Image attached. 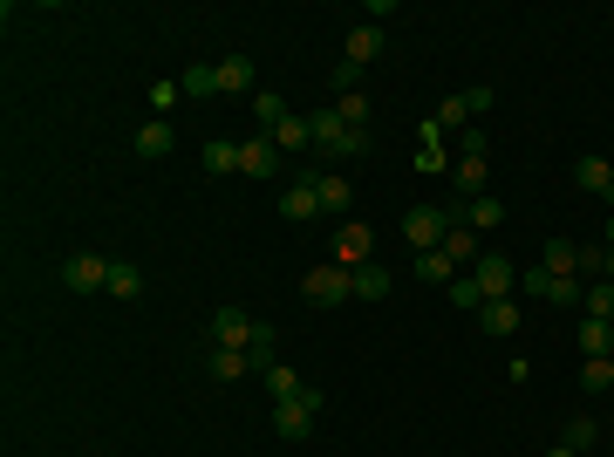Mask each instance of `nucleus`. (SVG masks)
Returning a JSON list of instances; mask_svg holds the SVG:
<instances>
[{"instance_id":"nucleus-36","label":"nucleus","mask_w":614,"mask_h":457,"mask_svg":"<svg viewBox=\"0 0 614 457\" xmlns=\"http://www.w3.org/2000/svg\"><path fill=\"white\" fill-rule=\"evenodd\" d=\"M451 307H471V314H478V307H485V287H478L471 273H458V280H451Z\"/></svg>"},{"instance_id":"nucleus-33","label":"nucleus","mask_w":614,"mask_h":457,"mask_svg":"<svg viewBox=\"0 0 614 457\" xmlns=\"http://www.w3.org/2000/svg\"><path fill=\"white\" fill-rule=\"evenodd\" d=\"M205 171H219V178H226V171H239V144L212 137V144H205Z\"/></svg>"},{"instance_id":"nucleus-26","label":"nucleus","mask_w":614,"mask_h":457,"mask_svg":"<svg viewBox=\"0 0 614 457\" xmlns=\"http://www.w3.org/2000/svg\"><path fill=\"white\" fill-rule=\"evenodd\" d=\"M273 144H280V151L294 157V151H307V144H314V130H307V116H287V123H280V130H267Z\"/></svg>"},{"instance_id":"nucleus-30","label":"nucleus","mask_w":614,"mask_h":457,"mask_svg":"<svg viewBox=\"0 0 614 457\" xmlns=\"http://www.w3.org/2000/svg\"><path fill=\"white\" fill-rule=\"evenodd\" d=\"M444 253H451V267L478 260V232H471V226H451V232H444Z\"/></svg>"},{"instance_id":"nucleus-38","label":"nucleus","mask_w":614,"mask_h":457,"mask_svg":"<svg viewBox=\"0 0 614 457\" xmlns=\"http://www.w3.org/2000/svg\"><path fill=\"white\" fill-rule=\"evenodd\" d=\"M519 287H526V294H539V301H553V273H546V267L519 273Z\"/></svg>"},{"instance_id":"nucleus-37","label":"nucleus","mask_w":614,"mask_h":457,"mask_svg":"<svg viewBox=\"0 0 614 457\" xmlns=\"http://www.w3.org/2000/svg\"><path fill=\"white\" fill-rule=\"evenodd\" d=\"M458 123H471V103H464V96H444V103H437V130H458Z\"/></svg>"},{"instance_id":"nucleus-1","label":"nucleus","mask_w":614,"mask_h":457,"mask_svg":"<svg viewBox=\"0 0 614 457\" xmlns=\"http://www.w3.org/2000/svg\"><path fill=\"white\" fill-rule=\"evenodd\" d=\"M307 130H314V151H321V157H335V164H342V157H362V151H369V130H348V123H342L335 110L307 116Z\"/></svg>"},{"instance_id":"nucleus-18","label":"nucleus","mask_w":614,"mask_h":457,"mask_svg":"<svg viewBox=\"0 0 614 457\" xmlns=\"http://www.w3.org/2000/svg\"><path fill=\"white\" fill-rule=\"evenodd\" d=\"M451 191H458L464 205H471V198H485V157H464L458 171H451Z\"/></svg>"},{"instance_id":"nucleus-16","label":"nucleus","mask_w":614,"mask_h":457,"mask_svg":"<svg viewBox=\"0 0 614 457\" xmlns=\"http://www.w3.org/2000/svg\"><path fill=\"white\" fill-rule=\"evenodd\" d=\"M219 96H253V62H246V55H226V62H219Z\"/></svg>"},{"instance_id":"nucleus-14","label":"nucleus","mask_w":614,"mask_h":457,"mask_svg":"<svg viewBox=\"0 0 614 457\" xmlns=\"http://www.w3.org/2000/svg\"><path fill=\"white\" fill-rule=\"evenodd\" d=\"M314 198H321V212H335V219H342L348 198H355V185H342V171H314Z\"/></svg>"},{"instance_id":"nucleus-10","label":"nucleus","mask_w":614,"mask_h":457,"mask_svg":"<svg viewBox=\"0 0 614 457\" xmlns=\"http://www.w3.org/2000/svg\"><path fill=\"white\" fill-rule=\"evenodd\" d=\"M376 55H383V28H376V21H355V28H348V41H342V62L369 69Z\"/></svg>"},{"instance_id":"nucleus-13","label":"nucleus","mask_w":614,"mask_h":457,"mask_svg":"<svg viewBox=\"0 0 614 457\" xmlns=\"http://www.w3.org/2000/svg\"><path fill=\"white\" fill-rule=\"evenodd\" d=\"M574 185L614 205V164H608V157H580V164H574Z\"/></svg>"},{"instance_id":"nucleus-11","label":"nucleus","mask_w":614,"mask_h":457,"mask_svg":"<svg viewBox=\"0 0 614 457\" xmlns=\"http://www.w3.org/2000/svg\"><path fill=\"white\" fill-rule=\"evenodd\" d=\"M212 342L219 348H246L253 342V314H246V307H219V314H212Z\"/></svg>"},{"instance_id":"nucleus-39","label":"nucleus","mask_w":614,"mask_h":457,"mask_svg":"<svg viewBox=\"0 0 614 457\" xmlns=\"http://www.w3.org/2000/svg\"><path fill=\"white\" fill-rule=\"evenodd\" d=\"M348 89H362V69H355V62H342V69H335V96H348Z\"/></svg>"},{"instance_id":"nucleus-22","label":"nucleus","mask_w":614,"mask_h":457,"mask_svg":"<svg viewBox=\"0 0 614 457\" xmlns=\"http://www.w3.org/2000/svg\"><path fill=\"white\" fill-rule=\"evenodd\" d=\"M178 89L198 96V103H205V96H219V62H192V69L178 76Z\"/></svg>"},{"instance_id":"nucleus-32","label":"nucleus","mask_w":614,"mask_h":457,"mask_svg":"<svg viewBox=\"0 0 614 457\" xmlns=\"http://www.w3.org/2000/svg\"><path fill=\"white\" fill-rule=\"evenodd\" d=\"M267 382H273V403H294V396H301V389H307V382L294 376L287 362H273V369H267Z\"/></svg>"},{"instance_id":"nucleus-29","label":"nucleus","mask_w":614,"mask_h":457,"mask_svg":"<svg viewBox=\"0 0 614 457\" xmlns=\"http://www.w3.org/2000/svg\"><path fill=\"white\" fill-rule=\"evenodd\" d=\"M335 116H342L348 130H369V96H362V89H348V96H335Z\"/></svg>"},{"instance_id":"nucleus-7","label":"nucleus","mask_w":614,"mask_h":457,"mask_svg":"<svg viewBox=\"0 0 614 457\" xmlns=\"http://www.w3.org/2000/svg\"><path fill=\"white\" fill-rule=\"evenodd\" d=\"M62 280H69V294H103V287H110V260H103V253H69Z\"/></svg>"},{"instance_id":"nucleus-5","label":"nucleus","mask_w":614,"mask_h":457,"mask_svg":"<svg viewBox=\"0 0 614 457\" xmlns=\"http://www.w3.org/2000/svg\"><path fill=\"white\" fill-rule=\"evenodd\" d=\"M444 232H451V212H444V205H417V212L403 219V239H410L417 253H437V246H444Z\"/></svg>"},{"instance_id":"nucleus-27","label":"nucleus","mask_w":614,"mask_h":457,"mask_svg":"<svg viewBox=\"0 0 614 457\" xmlns=\"http://www.w3.org/2000/svg\"><path fill=\"white\" fill-rule=\"evenodd\" d=\"M205 369H212L219 382H239L253 362H246V348H212V362H205Z\"/></svg>"},{"instance_id":"nucleus-40","label":"nucleus","mask_w":614,"mask_h":457,"mask_svg":"<svg viewBox=\"0 0 614 457\" xmlns=\"http://www.w3.org/2000/svg\"><path fill=\"white\" fill-rule=\"evenodd\" d=\"M601 246H614V212H608V232H601Z\"/></svg>"},{"instance_id":"nucleus-8","label":"nucleus","mask_w":614,"mask_h":457,"mask_svg":"<svg viewBox=\"0 0 614 457\" xmlns=\"http://www.w3.org/2000/svg\"><path fill=\"white\" fill-rule=\"evenodd\" d=\"M451 212V226H471V232H499L505 226V205L485 191V198H471V205H444Z\"/></svg>"},{"instance_id":"nucleus-21","label":"nucleus","mask_w":614,"mask_h":457,"mask_svg":"<svg viewBox=\"0 0 614 457\" xmlns=\"http://www.w3.org/2000/svg\"><path fill=\"white\" fill-rule=\"evenodd\" d=\"M389 287H396L389 267H376V260H369V267H355V301H389Z\"/></svg>"},{"instance_id":"nucleus-25","label":"nucleus","mask_w":614,"mask_h":457,"mask_svg":"<svg viewBox=\"0 0 614 457\" xmlns=\"http://www.w3.org/2000/svg\"><path fill=\"white\" fill-rule=\"evenodd\" d=\"M580 314H587V321H614V280H587Z\"/></svg>"},{"instance_id":"nucleus-20","label":"nucleus","mask_w":614,"mask_h":457,"mask_svg":"<svg viewBox=\"0 0 614 457\" xmlns=\"http://www.w3.org/2000/svg\"><path fill=\"white\" fill-rule=\"evenodd\" d=\"M103 294H116V301H137V294H144V267L110 260V287H103Z\"/></svg>"},{"instance_id":"nucleus-28","label":"nucleus","mask_w":614,"mask_h":457,"mask_svg":"<svg viewBox=\"0 0 614 457\" xmlns=\"http://www.w3.org/2000/svg\"><path fill=\"white\" fill-rule=\"evenodd\" d=\"M546 273H580V246L574 239H546V260H539Z\"/></svg>"},{"instance_id":"nucleus-43","label":"nucleus","mask_w":614,"mask_h":457,"mask_svg":"<svg viewBox=\"0 0 614 457\" xmlns=\"http://www.w3.org/2000/svg\"><path fill=\"white\" fill-rule=\"evenodd\" d=\"M608 362H614V355H608Z\"/></svg>"},{"instance_id":"nucleus-19","label":"nucleus","mask_w":614,"mask_h":457,"mask_svg":"<svg viewBox=\"0 0 614 457\" xmlns=\"http://www.w3.org/2000/svg\"><path fill=\"white\" fill-rule=\"evenodd\" d=\"M417 280H423V287H451V280H458L451 253H444V246H437V253H417Z\"/></svg>"},{"instance_id":"nucleus-42","label":"nucleus","mask_w":614,"mask_h":457,"mask_svg":"<svg viewBox=\"0 0 614 457\" xmlns=\"http://www.w3.org/2000/svg\"><path fill=\"white\" fill-rule=\"evenodd\" d=\"M608 280H614V246H608Z\"/></svg>"},{"instance_id":"nucleus-4","label":"nucleus","mask_w":614,"mask_h":457,"mask_svg":"<svg viewBox=\"0 0 614 457\" xmlns=\"http://www.w3.org/2000/svg\"><path fill=\"white\" fill-rule=\"evenodd\" d=\"M328 246H335V267H348V273H355V267H369V253H376V232L362 226V219H342Z\"/></svg>"},{"instance_id":"nucleus-2","label":"nucleus","mask_w":614,"mask_h":457,"mask_svg":"<svg viewBox=\"0 0 614 457\" xmlns=\"http://www.w3.org/2000/svg\"><path fill=\"white\" fill-rule=\"evenodd\" d=\"M321 410H328V396H321V389H301L294 403H273V430H280L287 444H301L307 430H314V417H321Z\"/></svg>"},{"instance_id":"nucleus-23","label":"nucleus","mask_w":614,"mask_h":457,"mask_svg":"<svg viewBox=\"0 0 614 457\" xmlns=\"http://www.w3.org/2000/svg\"><path fill=\"white\" fill-rule=\"evenodd\" d=\"M574 342L587 348V362H594V355H608V348H614V321H587V314H580Z\"/></svg>"},{"instance_id":"nucleus-6","label":"nucleus","mask_w":614,"mask_h":457,"mask_svg":"<svg viewBox=\"0 0 614 457\" xmlns=\"http://www.w3.org/2000/svg\"><path fill=\"white\" fill-rule=\"evenodd\" d=\"M471 280L485 287V301H512V287H519V267H512L505 253H478V260H471Z\"/></svg>"},{"instance_id":"nucleus-35","label":"nucleus","mask_w":614,"mask_h":457,"mask_svg":"<svg viewBox=\"0 0 614 457\" xmlns=\"http://www.w3.org/2000/svg\"><path fill=\"white\" fill-rule=\"evenodd\" d=\"M594 444H601V423H594V417L567 423V451H594Z\"/></svg>"},{"instance_id":"nucleus-9","label":"nucleus","mask_w":614,"mask_h":457,"mask_svg":"<svg viewBox=\"0 0 614 457\" xmlns=\"http://www.w3.org/2000/svg\"><path fill=\"white\" fill-rule=\"evenodd\" d=\"M239 171L246 178H280V144L273 137H246L239 144Z\"/></svg>"},{"instance_id":"nucleus-24","label":"nucleus","mask_w":614,"mask_h":457,"mask_svg":"<svg viewBox=\"0 0 614 457\" xmlns=\"http://www.w3.org/2000/svg\"><path fill=\"white\" fill-rule=\"evenodd\" d=\"M246 362H253V369H273V362H280V335H273L267 321H253V342H246Z\"/></svg>"},{"instance_id":"nucleus-41","label":"nucleus","mask_w":614,"mask_h":457,"mask_svg":"<svg viewBox=\"0 0 614 457\" xmlns=\"http://www.w3.org/2000/svg\"><path fill=\"white\" fill-rule=\"evenodd\" d=\"M546 457H580V451H567V444H553V451H546Z\"/></svg>"},{"instance_id":"nucleus-17","label":"nucleus","mask_w":614,"mask_h":457,"mask_svg":"<svg viewBox=\"0 0 614 457\" xmlns=\"http://www.w3.org/2000/svg\"><path fill=\"white\" fill-rule=\"evenodd\" d=\"M171 144H178V130H171L164 116H151V123L137 130V157H171Z\"/></svg>"},{"instance_id":"nucleus-31","label":"nucleus","mask_w":614,"mask_h":457,"mask_svg":"<svg viewBox=\"0 0 614 457\" xmlns=\"http://www.w3.org/2000/svg\"><path fill=\"white\" fill-rule=\"evenodd\" d=\"M253 116H260V123H267V130H280V123H287V103H280V96H273V89H253Z\"/></svg>"},{"instance_id":"nucleus-12","label":"nucleus","mask_w":614,"mask_h":457,"mask_svg":"<svg viewBox=\"0 0 614 457\" xmlns=\"http://www.w3.org/2000/svg\"><path fill=\"white\" fill-rule=\"evenodd\" d=\"M280 212H287L294 226H307V219H321V198H314V178H294V185L280 191Z\"/></svg>"},{"instance_id":"nucleus-34","label":"nucleus","mask_w":614,"mask_h":457,"mask_svg":"<svg viewBox=\"0 0 614 457\" xmlns=\"http://www.w3.org/2000/svg\"><path fill=\"white\" fill-rule=\"evenodd\" d=\"M580 389H587V396H601V389H614V362H608V355H594V362L580 369Z\"/></svg>"},{"instance_id":"nucleus-15","label":"nucleus","mask_w":614,"mask_h":457,"mask_svg":"<svg viewBox=\"0 0 614 457\" xmlns=\"http://www.w3.org/2000/svg\"><path fill=\"white\" fill-rule=\"evenodd\" d=\"M478 328H485V335H519V301H485L478 307Z\"/></svg>"},{"instance_id":"nucleus-3","label":"nucleus","mask_w":614,"mask_h":457,"mask_svg":"<svg viewBox=\"0 0 614 457\" xmlns=\"http://www.w3.org/2000/svg\"><path fill=\"white\" fill-rule=\"evenodd\" d=\"M301 294H307V307H342V301H355V273L328 260V267H314L301 280Z\"/></svg>"}]
</instances>
